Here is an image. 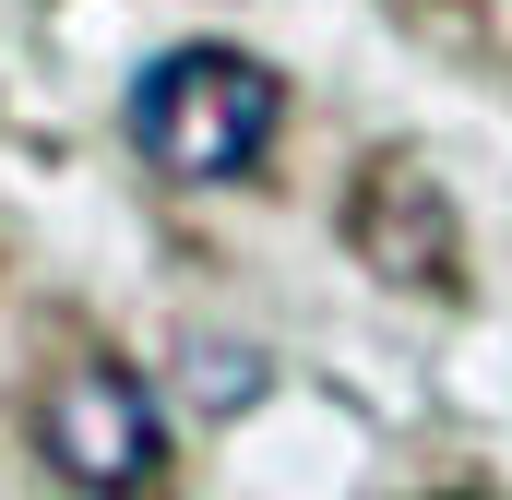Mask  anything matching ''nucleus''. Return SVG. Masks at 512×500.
<instances>
[{
    "label": "nucleus",
    "mask_w": 512,
    "mask_h": 500,
    "mask_svg": "<svg viewBox=\"0 0 512 500\" xmlns=\"http://www.w3.org/2000/svg\"><path fill=\"white\" fill-rule=\"evenodd\" d=\"M251 393H262V358H251V346H203V358H191V405L227 417V405H251Z\"/></svg>",
    "instance_id": "20e7f679"
},
{
    "label": "nucleus",
    "mask_w": 512,
    "mask_h": 500,
    "mask_svg": "<svg viewBox=\"0 0 512 500\" xmlns=\"http://www.w3.org/2000/svg\"><path fill=\"white\" fill-rule=\"evenodd\" d=\"M346 239L370 250V274H393V286H453V203L429 191V167H405V155H382L370 179H358V203H346Z\"/></svg>",
    "instance_id": "7ed1b4c3"
},
{
    "label": "nucleus",
    "mask_w": 512,
    "mask_h": 500,
    "mask_svg": "<svg viewBox=\"0 0 512 500\" xmlns=\"http://www.w3.org/2000/svg\"><path fill=\"white\" fill-rule=\"evenodd\" d=\"M274 120H286V84L251 48H167L131 84V155L167 179H251Z\"/></svg>",
    "instance_id": "f257e3e1"
},
{
    "label": "nucleus",
    "mask_w": 512,
    "mask_h": 500,
    "mask_svg": "<svg viewBox=\"0 0 512 500\" xmlns=\"http://www.w3.org/2000/svg\"><path fill=\"white\" fill-rule=\"evenodd\" d=\"M36 453L60 465V489L84 500H143L167 477V405L131 358H72L36 405Z\"/></svg>",
    "instance_id": "f03ea898"
}]
</instances>
